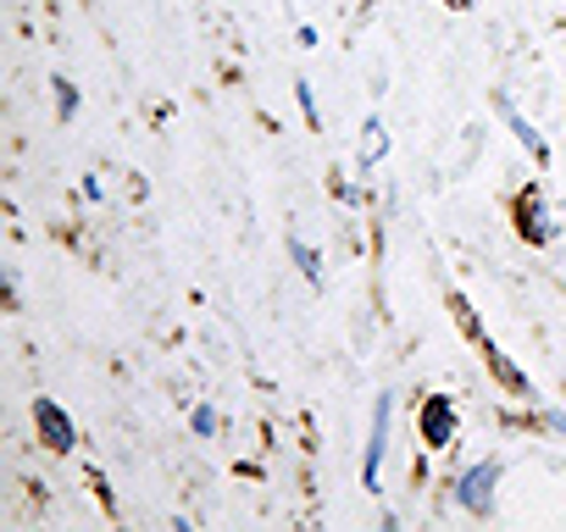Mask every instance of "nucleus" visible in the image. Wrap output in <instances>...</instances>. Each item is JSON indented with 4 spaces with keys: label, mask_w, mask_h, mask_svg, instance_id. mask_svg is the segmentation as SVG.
Segmentation results:
<instances>
[{
    "label": "nucleus",
    "mask_w": 566,
    "mask_h": 532,
    "mask_svg": "<svg viewBox=\"0 0 566 532\" xmlns=\"http://www.w3.org/2000/svg\"><path fill=\"white\" fill-rule=\"evenodd\" d=\"M500 482H505V460L489 455V460H472L467 471L450 477V499H455V510H467V515H494Z\"/></svg>",
    "instance_id": "obj_1"
},
{
    "label": "nucleus",
    "mask_w": 566,
    "mask_h": 532,
    "mask_svg": "<svg viewBox=\"0 0 566 532\" xmlns=\"http://www.w3.org/2000/svg\"><path fill=\"white\" fill-rule=\"evenodd\" d=\"M295 100H301V117H306V128H312V134H323V106H317V89H312V78H295Z\"/></svg>",
    "instance_id": "obj_11"
},
{
    "label": "nucleus",
    "mask_w": 566,
    "mask_h": 532,
    "mask_svg": "<svg viewBox=\"0 0 566 532\" xmlns=\"http://www.w3.org/2000/svg\"><path fill=\"white\" fill-rule=\"evenodd\" d=\"M444 7H450V12H467V7H472V0H444Z\"/></svg>",
    "instance_id": "obj_14"
},
{
    "label": "nucleus",
    "mask_w": 566,
    "mask_h": 532,
    "mask_svg": "<svg viewBox=\"0 0 566 532\" xmlns=\"http://www.w3.org/2000/svg\"><path fill=\"white\" fill-rule=\"evenodd\" d=\"M189 433H195V438H217V433H222L217 405H206V400H200V405H189Z\"/></svg>",
    "instance_id": "obj_12"
},
{
    "label": "nucleus",
    "mask_w": 566,
    "mask_h": 532,
    "mask_svg": "<svg viewBox=\"0 0 566 532\" xmlns=\"http://www.w3.org/2000/svg\"><path fill=\"white\" fill-rule=\"evenodd\" d=\"M538 427H544V433H555V438H566V411H544V416H538Z\"/></svg>",
    "instance_id": "obj_13"
},
{
    "label": "nucleus",
    "mask_w": 566,
    "mask_h": 532,
    "mask_svg": "<svg viewBox=\"0 0 566 532\" xmlns=\"http://www.w3.org/2000/svg\"><path fill=\"white\" fill-rule=\"evenodd\" d=\"M51 95H56V123H73V117H78V100H84L78 84H73L67 73H56V78H51Z\"/></svg>",
    "instance_id": "obj_10"
},
{
    "label": "nucleus",
    "mask_w": 566,
    "mask_h": 532,
    "mask_svg": "<svg viewBox=\"0 0 566 532\" xmlns=\"http://www.w3.org/2000/svg\"><path fill=\"white\" fill-rule=\"evenodd\" d=\"M417 438H422V449H428V455L455 449V438H461V411H455V400L428 394V400H422V411H417Z\"/></svg>",
    "instance_id": "obj_2"
},
{
    "label": "nucleus",
    "mask_w": 566,
    "mask_h": 532,
    "mask_svg": "<svg viewBox=\"0 0 566 532\" xmlns=\"http://www.w3.org/2000/svg\"><path fill=\"white\" fill-rule=\"evenodd\" d=\"M489 100H494V111L505 117V128H511V139H516V145H522V150L533 156V167L544 172V167H549V139H544V134H538V128H533V123H527V117L516 111V100H511L505 89H494Z\"/></svg>",
    "instance_id": "obj_6"
},
{
    "label": "nucleus",
    "mask_w": 566,
    "mask_h": 532,
    "mask_svg": "<svg viewBox=\"0 0 566 532\" xmlns=\"http://www.w3.org/2000/svg\"><path fill=\"white\" fill-rule=\"evenodd\" d=\"M389 433H395V394L373 400V427H367V449H361V488L384 482V460H389Z\"/></svg>",
    "instance_id": "obj_3"
},
{
    "label": "nucleus",
    "mask_w": 566,
    "mask_h": 532,
    "mask_svg": "<svg viewBox=\"0 0 566 532\" xmlns=\"http://www.w3.org/2000/svg\"><path fill=\"white\" fill-rule=\"evenodd\" d=\"M483 361H489V372H494V377H500L511 394H533V383H527V377H522V372L505 361V350H500L494 339H483Z\"/></svg>",
    "instance_id": "obj_8"
},
{
    "label": "nucleus",
    "mask_w": 566,
    "mask_h": 532,
    "mask_svg": "<svg viewBox=\"0 0 566 532\" xmlns=\"http://www.w3.org/2000/svg\"><path fill=\"white\" fill-rule=\"evenodd\" d=\"M34 433H40V444L51 455H73L78 449V427H73V416L56 400H34Z\"/></svg>",
    "instance_id": "obj_5"
},
{
    "label": "nucleus",
    "mask_w": 566,
    "mask_h": 532,
    "mask_svg": "<svg viewBox=\"0 0 566 532\" xmlns=\"http://www.w3.org/2000/svg\"><path fill=\"white\" fill-rule=\"evenodd\" d=\"M290 260H295V273H301L312 289H323V255H317L301 233H290Z\"/></svg>",
    "instance_id": "obj_9"
},
{
    "label": "nucleus",
    "mask_w": 566,
    "mask_h": 532,
    "mask_svg": "<svg viewBox=\"0 0 566 532\" xmlns=\"http://www.w3.org/2000/svg\"><path fill=\"white\" fill-rule=\"evenodd\" d=\"M511 216H516V233H522V244H533V249H544V244H555V216H549V205H544V189L538 183H527V189H516V200H511Z\"/></svg>",
    "instance_id": "obj_4"
},
{
    "label": "nucleus",
    "mask_w": 566,
    "mask_h": 532,
    "mask_svg": "<svg viewBox=\"0 0 566 532\" xmlns=\"http://www.w3.org/2000/svg\"><path fill=\"white\" fill-rule=\"evenodd\" d=\"M384 156H389V128H384V117H367L361 123V145H356V172L384 167Z\"/></svg>",
    "instance_id": "obj_7"
}]
</instances>
